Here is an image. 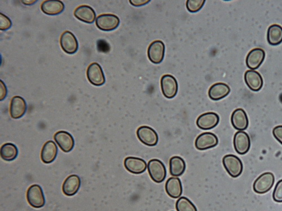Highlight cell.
<instances>
[{
	"mask_svg": "<svg viewBox=\"0 0 282 211\" xmlns=\"http://www.w3.org/2000/svg\"><path fill=\"white\" fill-rule=\"evenodd\" d=\"M87 76L89 82L95 87H100L106 82L103 68L97 62H93L89 66Z\"/></svg>",
	"mask_w": 282,
	"mask_h": 211,
	"instance_id": "7",
	"label": "cell"
},
{
	"mask_svg": "<svg viewBox=\"0 0 282 211\" xmlns=\"http://www.w3.org/2000/svg\"><path fill=\"white\" fill-rule=\"evenodd\" d=\"M233 142L234 149L239 155H244L250 150V136L245 131H238L234 135Z\"/></svg>",
	"mask_w": 282,
	"mask_h": 211,
	"instance_id": "12",
	"label": "cell"
},
{
	"mask_svg": "<svg viewBox=\"0 0 282 211\" xmlns=\"http://www.w3.org/2000/svg\"><path fill=\"white\" fill-rule=\"evenodd\" d=\"M97 47L98 51L100 53H108L110 49L109 44L104 40V39H99L97 41Z\"/></svg>",
	"mask_w": 282,
	"mask_h": 211,
	"instance_id": "33",
	"label": "cell"
},
{
	"mask_svg": "<svg viewBox=\"0 0 282 211\" xmlns=\"http://www.w3.org/2000/svg\"><path fill=\"white\" fill-rule=\"evenodd\" d=\"M135 7H142L150 2V0H131L129 1Z\"/></svg>",
	"mask_w": 282,
	"mask_h": 211,
	"instance_id": "35",
	"label": "cell"
},
{
	"mask_svg": "<svg viewBox=\"0 0 282 211\" xmlns=\"http://www.w3.org/2000/svg\"><path fill=\"white\" fill-rule=\"evenodd\" d=\"M27 103L25 100L19 96L13 97L11 100L10 114L11 118L19 119L25 115L27 111Z\"/></svg>",
	"mask_w": 282,
	"mask_h": 211,
	"instance_id": "16",
	"label": "cell"
},
{
	"mask_svg": "<svg viewBox=\"0 0 282 211\" xmlns=\"http://www.w3.org/2000/svg\"><path fill=\"white\" fill-rule=\"evenodd\" d=\"M265 58V53L263 49H253L247 55L246 65L251 70L255 71L261 65Z\"/></svg>",
	"mask_w": 282,
	"mask_h": 211,
	"instance_id": "17",
	"label": "cell"
},
{
	"mask_svg": "<svg viewBox=\"0 0 282 211\" xmlns=\"http://www.w3.org/2000/svg\"><path fill=\"white\" fill-rule=\"evenodd\" d=\"M231 122L234 129L244 131L246 130L249 124L246 112L241 108L235 110L231 115Z\"/></svg>",
	"mask_w": 282,
	"mask_h": 211,
	"instance_id": "19",
	"label": "cell"
},
{
	"mask_svg": "<svg viewBox=\"0 0 282 211\" xmlns=\"http://www.w3.org/2000/svg\"><path fill=\"white\" fill-rule=\"evenodd\" d=\"M58 147L55 142L49 140L45 143L42 150L41 159L43 163L50 164L54 161L57 156Z\"/></svg>",
	"mask_w": 282,
	"mask_h": 211,
	"instance_id": "20",
	"label": "cell"
},
{
	"mask_svg": "<svg viewBox=\"0 0 282 211\" xmlns=\"http://www.w3.org/2000/svg\"><path fill=\"white\" fill-rule=\"evenodd\" d=\"M165 188L167 195L172 198L177 199L183 195L182 182L177 177L169 178L166 182Z\"/></svg>",
	"mask_w": 282,
	"mask_h": 211,
	"instance_id": "23",
	"label": "cell"
},
{
	"mask_svg": "<svg viewBox=\"0 0 282 211\" xmlns=\"http://www.w3.org/2000/svg\"><path fill=\"white\" fill-rule=\"evenodd\" d=\"M37 1H34V0H26V1H22V3H24L26 5H32L36 3Z\"/></svg>",
	"mask_w": 282,
	"mask_h": 211,
	"instance_id": "37",
	"label": "cell"
},
{
	"mask_svg": "<svg viewBox=\"0 0 282 211\" xmlns=\"http://www.w3.org/2000/svg\"><path fill=\"white\" fill-rule=\"evenodd\" d=\"M27 199L28 203L32 207H43L45 204V198L42 187L37 184L31 185L27 192Z\"/></svg>",
	"mask_w": 282,
	"mask_h": 211,
	"instance_id": "3",
	"label": "cell"
},
{
	"mask_svg": "<svg viewBox=\"0 0 282 211\" xmlns=\"http://www.w3.org/2000/svg\"><path fill=\"white\" fill-rule=\"evenodd\" d=\"M74 15L78 20L88 24H92L96 18L95 11L88 5H81L77 8Z\"/></svg>",
	"mask_w": 282,
	"mask_h": 211,
	"instance_id": "22",
	"label": "cell"
},
{
	"mask_svg": "<svg viewBox=\"0 0 282 211\" xmlns=\"http://www.w3.org/2000/svg\"><path fill=\"white\" fill-rule=\"evenodd\" d=\"M218 144L217 136L211 133H204L197 137L195 145L197 150L205 151L216 146Z\"/></svg>",
	"mask_w": 282,
	"mask_h": 211,
	"instance_id": "10",
	"label": "cell"
},
{
	"mask_svg": "<svg viewBox=\"0 0 282 211\" xmlns=\"http://www.w3.org/2000/svg\"><path fill=\"white\" fill-rule=\"evenodd\" d=\"M12 26V22L9 17L3 13H0V30L4 31H7Z\"/></svg>",
	"mask_w": 282,
	"mask_h": 211,
	"instance_id": "32",
	"label": "cell"
},
{
	"mask_svg": "<svg viewBox=\"0 0 282 211\" xmlns=\"http://www.w3.org/2000/svg\"><path fill=\"white\" fill-rule=\"evenodd\" d=\"M54 139L61 150L65 153L70 152L74 147L75 140L67 131H58L54 135Z\"/></svg>",
	"mask_w": 282,
	"mask_h": 211,
	"instance_id": "13",
	"label": "cell"
},
{
	"mask_svg": "<svg viewBox=\"0 0 282 211\" xmlns=\"http://www.w3.org/2000/svg\"><path fill=\"white\" fill-rule=\"evenodd\" d=\"M148 172L151 179L156 183H161L165 180L167 170L165 164L159 159H152L148 164Z\"/></svg>",
	"mask_w": 282,
	"mask_h": 211,
	"instance_id": "1",
	"label": "cell"
},
{
	"mask_svg": "<svg viewBox=\"0 0 282 211\" xmlns=\"http://www.w3.org/2000/svg\"><path fill=\"white\" fill-rule=\"evenodd\" d=\"M205 3V0H188L186 8L189 12L195 13L201 10Z\"/></svg>",
	"mask_w": 282,
	"mask_h": 211,
	"instance_id": "30",
	"label": "cell"
},
{
	"mask_svg": "<svg viewBox=\"0 0 282 211\" xmlns=\"http://www.w3.org/2000/svg\"><path fill=\"white\" fill-rule=\"evenodd\" d=\"M81 180L76 175H71L65 180L62 185V191L67 196H75L80 189Z\"/></svg>",
	"mask_w": 282,
	"mask_h": 211,
	"instance_id": "18",
	"label": "cell"
},
{
	"mask_svg": "<svg viewBox=\"0 0 282 211\" xmlns=\"http://www.w3.org/2000/svg\"><path fill=\"white\" fill-rule=\"evenodd\" d=\"M230 93V88L227 84L219 82L214 84L208 91L210 98L214 101L221 100Z\"/></svg>",
	"mask_w": 282,
	"mask_h": 211,
	"instance_id": "24",
	"label": "cell"
},
{
	"mask_svg": "<svg viewBox=\"0 0 282 211\" xmlns=\"http://www.w3.org/2000/svg\"><path fill=\"white\" fill-rule=\"evenodd\" d=\"M177 211H197L194 203L188 198L182 197L179 198L176 204Z\"/></svg>",
	"mask_w": 282,
	"mask_h": 211,
	"instance_id": "29",
	"label": "cell"
},
{
	"mask_svg": "<svg viewBox=\"0 0 282 211\" xmlns=\"http://www.w3.org/2000/svg\"><path fill=\"white\" fill-rule=\"evenodd\" d=\"M163 94L167 99H172L178 93V85L176 79L169 75H164L160 81Z\"/></svg>",
	"mask_w": 282,
	"mask_h": 211,
	"instance_id": "6",
	"label": "cell"
},
{
	"mask_svg": "<svg viewBox=\"0 0 282 211\" xmlns=\"http://www.w3.org/2000/svg\"><path fill=\"white\" fill-rule=\"evenodd\" d=\"M186 170V163L183 158L178 156L172 157L169 161V172L174 177L182 176Z\"/></svg>",
	"mask_w": 282,
	"mask_h": 211,
	"instance_id": "26",
	"label": "cell"
},
{
	"mask_svg": "<svg viewBox=\"0 0 282 211\" xmlns=\"http://www.w3.org/2000/svg\"><path fill=\"white\" fill-rule=\"evenodd\" d=\"M165 45L160 40L152 42L148 50V58L152 64H160L165 58Z\"/></svg>",
	"mask_w": 282,
	"mask_h": 211,
	"instance_id": "9",
	"label": "cell"
},
{
	"mask_svg": "<svg viewBox=\"0 0 282 211\" xmlns=\"http://www.w3.org/2000/svg\"><path fill=\"white\" fill-rule=\"evenodd\" d=\"M275 182V177L272 173H265L258 177L254 182L253 190L259 195L268 192Z\"/></svg>",
	"mask_w": 282,
	"mask_h": 211,
	"instance_id": "5",
	"label": "cell"
},
{
	"mask_svg": "<svg viewBox=\"0 0 282 211\" xmlns=\"http://www.w3.org/2000/svg\"><path fill=\"white\" fill-rule=\"evenodd\" d=\"M267 39L271 45H280L282 43V27L278 25L270 26L268 30Z\"/></svg>",
	"mask_w": 282,
	"mask_h": 211,
	"instance_id": "27",
	"label": "cell"
},
{
	"mask_svg": "<svg viewBox=\"0 0 282 211\" xmlns=\"http://www.w3.org/2000/svg\"><path fill=\"white\" fill-rule=\"evenodd\" d=\"M18 150L15 145L10 142L6 143L1 147V157L6 161H12L18 157Z\"/></svg>",
	"mask_w": 282,
	"mask_h": 211,
	"instance_id": "28",
	"label": "cell"
},
{
	"mask_svg": "<svg viewBox=\"0 0 282 211\" xmlns=\"http://www.w3.org/2000/svg\"><path fill=\"white\" fill-rule=\"evenodd\" d=\"M60 44L62 50L68 54L76 53L78 49L77 38L72 32L69 31L62 33L60 38Z\"/></svg>",
	"mask_w": 282,
	"mask_h": 211,
	"instance_id": "11",
	"label": "cell"
},
{
	"mask_svg": "<svg viewBox=\"0 0 282 211\" xmlns=\"http://www.w3.org/2000/svg\"><path fill=\"white\" fill-rule=\"evenodd\" d=\"M219 122L217 113L207 112L200 115L196 120L197 126L203 130H210L216 127Z\"/></svg>",
	"mask_w": 282,
	"mask_h": 211,
	"instance_id": "14",
	"label": "cell"
},
{
	"mask_svg": "<svg viewBox=\"0 0 282 211\" xmlns=\"http://www.w3.org/2000/svg\"><path fill=\"white\" fill-rule=\"evenodd\" d=\"M274 201L278 203H282V179L279 180L275 185L273 193Z\"/></svg>",
	"mask_w": 282,
	"mask_h": 211,
	"instance_id": "31",
	"label": "cell"
},
{
	"mask_svg": "<svg viewBox=\"0 0 282 211\" xmlns=\"http://www.w3.org/2000/svg\"><path fill=\"white\" fill-rule=\"evenodd\" d=\"M223 163L225 170L233 178H238L241 174L244 166L238 157L233 155L225 156L223 159Z\"/></svg>",
	"mask_w": 282,
	"mask_h": 211,
	"instance_id": "2",
	"label": "cell"
},
{
	"mask_svg": "<svg viewBox=\"0 0 282 211\" xmlns=\"http://www.w3.org/2000/svg\"><path fill=\"white\" fill-rule=\"evenodd\" d=\"M43 12L48 15H59L65 10V5L61 1L48 0L45 1L41 5Z\"/></svg>",
	"mask_w": 282,
	"mask_h": 211,
	"instance_id": "25",
	"label": "cell"
},
{
	"mask_svg": "<svg viewBox=\"0 0 282 211\" xmlns=\"http://www.w3.org/2000/svg\"><path fill=\"white\" fill-rule=\"evenodd\" d=\"M273 134L274 138L282 145V126H278L274 128Z\"/></svg>",
	"mask_w": 282,
	"mask_h": 211,
	"instance_id": "34",
	"label": "cell"
},
{
	"mask_svg": "<svg viewBox=\"0 0 282 211\" xmlns=\"http://www.w3.org/2000/svg\"><path fill=\"white\" fill-rule=\"evenodd\" d=\"M137 138L145 145L154 146L159 141V137L156 131L150 127L143 126L137 131Z\"/></svg>",
	"mask_w": 282,
	"mask_h": 211,
	"instance_id": "8",
	"label": "cell"
},
{
	"mask_svg": "<svg viewBox=\"0 0 282 211\" xmlns=\"http://www.w3.org/2000/svg\"><path fill=\"white\" fill-rule=\"evenodd\" d=\"M0 83H1V85H0V87H1V100H3L5 98V97L7 96L8 93L7 88L3 81L1 80Z\"/></svg>",
	"mask_w": 282,
	"mask_h": 211,
	"instance_id": "36",
	"label": "cell"
},
{
	"mask_svg": "<svg viewBox=\"0 0 282 211\" xmlns=\"http://www.w3.org/2000/svg\"><path fill=\"white\" fill-rule=\"evenodd\" d=\"M126 169L133 174H141L147 169V163L144 159L133 157H129L124 162Z\"/></svg>",
	"mask_w": 282,
	"mask_h": 211,
	"instance_id": "15",
	"label": "cell"
},
{
	"mask_svg": "<svg viewBox=\"0 0 282 211\" xmlns=\"http://www.w3.org/2000/svg\"><path fill=\"white\" fill-rule=\"evenodd\" d=\"M120 19L115 15L101 14L96 18L95 24L98 29L103 31H114L119 26Z\"/></svg>",
	"mask_w": 282,
	"mask_h": 211,
	"instance_id": "4",
	"label": "cell"
},
{
	"mask_svg": "<svg viewBox=\"0 0 282 211\" xmlns=\"http://www.w3.org/2000/svg\"><path fill=\"white\" fill-rule=\"evenodd\" d=\"M245 80L248 87L252 91H258L263 87V77L260 74L255 71H247L245 74Z\"/></svg>",
	"mask_w": 282,
	"mask_h": 211,
	"instance_id": "21",
	"label": "cell"
}]
</instances>
